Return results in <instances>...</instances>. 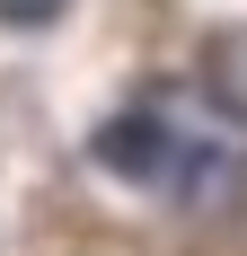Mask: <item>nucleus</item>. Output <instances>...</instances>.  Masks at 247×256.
<instances>
[{"mask_svg":"<svg viewBox=\"0 0 247 256\" xmlns=\"http://www.w3.org/2000/svg\"><path fill=\"white\" fill-rule=\"evenodd\" d=\"M176 115V212H230L247 194V115H230V106H186L168 98Z\"/></svg>","mask_w":247,"mask_h":256,"instance_id":"nucleus-1","label":"nucleus"},{"mask_svg":"<svg viewBox=\"0 0 247 256\" xmlns=\"http://www.w3.org/2000/svg\"><path fill=\"white\" fill-rule=\"evenodd\" d=\"M88 150H98L106 177L168 194V177H176V115H168V98H142V106H124V115H106L88 132Z\"/></svg>","mask_w":247,"mask_h":256,"instance_id":"nucleus-2","label":"nucleus"},{"mask_svg":"<svg viewBox=\"0 0 247 256\" xmlns=\"http://www.w3.org/2000/svg\"><path fill=\"white\" fill-rule=\"evenodd\" d=\"M71 0H0V26H53Z\"/></svg>","mask_w":247,"mask_h":256,"instance_id":"nucleus-3","label":"nucleus"}]
</instances>
